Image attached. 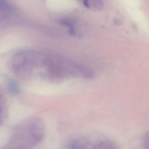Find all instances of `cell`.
Masks as SVG:
<instances>
[{"label": "cell", "mask_w": 149, "mask_h": 149, "mask_svg": "<svg viewBox=\"0 0 149 149\" xmlns=\"http://www.w3.org/2000/svg\"><path fill=\"white\" fill-rule=\"evenodd\" d=\"M32 79L58 82L70 78L92 79L95 74L88 67L63 56L37 51L31 67Z\"/></svg>", "instance_id": "6da1fadb"}, {"label": "cell", "mask_w": 149, "mask_h": 149, "mask_svg": "<svg viewBox=\"0 0 149 149\" xmlns=\"http://www.w3.org/2000/svg\"><path fill=\"white\" fill-rule=\"evenodd\" d=\"M46 128L41 118L36 117L25 119L14 129L5 148L30 149L41 143Z\"/></svg>", "instance_id": "7a4b0ae2"}, {"label": "cell", "mask_w": 149, "mask_h": 149, "mask_svg": "<svg viewBox=\"0 0 149 149\" xmlns=\"http://www.w3.org/2000/svg\"><path fill=\"white\" fill-rule=\"evenodd\" d=\"M6 87L8 93L11 95L15 96L18 95L20 92V87L18 83L13 80L8 79L6 82Z\"/></svg>", "instance_id": "3957f363"}, {"label": "cell", "mask_w": 149, "mask_h": 149, "mask_svg": "<svg viewBox=\"0 0 149 149\" xmlns=\"http://www.w3.org/2000/svg\"><path fill=\"white\" fill-rule=\"evenodd\" d=\"M94 149H116V145L113 142L110 141H101L97 142L94 145Z\"/></svg>", "instance_id": "277c9868"}, {"label": "cell", "mask_w": 149, "mask_h": 149, "mask_svg": "<svg viewBox=\"0 0 149 149\" xmlns=\"http://www.w3.org/2000/svg\"><path fill=\"white\" fill-rule=\"evenodd\" d=\"M0 103H1V124L6 121L7 117V109L6 104V101L5 98L2 97V95H1V98H0Z\"/></svg>", "instance_id": "5b68a950"}, {"label": "cell", "mask_w": 149, "mask_h": 149, "mask_svg": "<svg viewBox=\"0 0 149 149\" xmlns=\"http://www.w3.org/2000/svg\"><path fill=\"white\" fill-rule=\"evenodd\" d=\"M62 24L68 28L70 34L75 35L76 34V29L75 27V24L74 21L69 19H64L61 21Z\"/></svg>", "instance_id": "8992f818"}, {"label": "cell", "mask_w": 149, "mask_h": 149, "mask_svg": "<svg viewBox=\"0 0 149 149\" xmlns=\"http://www.w3.org/2000/svg\"><path fill=\"white\" fill-rule=\"evenodd\" d=\"M143 145L145 149H149V131L144 135L143 138Z\"/></svg>", "instance_id": "52a82bcc"}]
</instances>
